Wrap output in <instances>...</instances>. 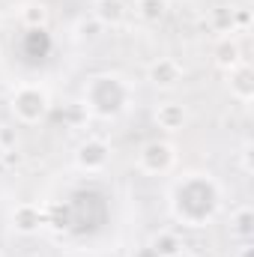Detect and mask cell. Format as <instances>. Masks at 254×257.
<instances>
[{
    "label": "cell",
    "instance_id": "1",
    "mask_svg": "<svg viewBox=\"0 0 254 257\" xmlns=\"http://www.w3.org/2000/svg\"><path fill=\"white\" fill-rule=\"evenodd\" d=\"M221 203H224V192H221L218 180L206 171L183 174L168 192L171 218L183 227H191V230L209 227L218 218Z\"/></svg>",
    "mask_w": 254,
    "mask_h": 257
},
{
    "label": "cell",
    "instance_id": "2",
    "mask_svg": "<svg viewBox=\"0 0 254 257\" xmlns=\"http://www.w3.org/2000/svg\"><path fill=\"white\" fill-rule=\"evenodd\" d=\"M132 102H135V90L117 72L93 75L81 93V108L96 120H120L123 114H129Z\"/></svg>",
    "mask_w": 254,
    "mask_h": 257
},
{
    "label": "cell",
    "instance_id": "3",
    "mask_svg": "<svg viewBox=\"0 0 254 257\" xmlns=\"http://www.w3.org/2000/svg\"><path fill=\"white\" fill-rule=\"evenodd\" d=\"M9 111L15 117V123L21 126H36L48 117L51 111V96L42 84H18L12 90V99H9Z\"/></svg>",
    "mask_w": 254,
    "mask_h": 257
},
{
    "label": "cell",
    "instance_id": "4",
    "mask_svg": "<svg viewBox=\"0 0 254 257\" xmlns=\"http://www.w3.org/2000/svg\"><path fill=\"white\" fill-rule=\"evenodd\" d=\"M177 165V147L171 141H147L138 150V171L147 177H162Z\"/></svg>",
    "mask_w": 254,
    "mask_h": 257
},
{
    "label": "cell",
    "instance_id": "5",
    "mask_svg": "<svg viewBox=\"0 0 254 257\" xmlns=\"http://www.w3.org/2000/svg\"><path fill=\"white\" fill-rule=\"evenodd\" d=\"M111 162V144L105 138H87L75 147V165L84 174H99Z\"/></svg>",
    "mask_w": 254,
    "mask_h": 257
},
{
    "label": "cell",
    "instance_id": "6",
    "mask_svg": "<svg viewBox=\"0 0 254 257\" xmlns=\"http://www.w3.org/2000/svg\"><path fill=\"white\" fill-rule=\"evenodd\" d=\"M9 227H12V233H18V236H36V233L45 227V206H39V203H33V200L18 203V206L9 212Z\"/></svg>",
    "mask_w": 254,
    "mask_h": 257
},
{
    "label": "cell",
    "instance_id": "7",
    "mask_svg": "<svg viewBox=\"0 0 254 257\" xmlns=\"http://www.w3.org/2000/svg\"><path fill=\"white\" fill-rule=\"evenodd\" d=\"M147 81L156 90H177L183 84V66L174 57H156L147 66Z\"/></svg>",
    "mask_w": 254,
    "mask_h": 257
},
{
    "label": "cell",
    "instance_id": "8",
    "mask_svg": "<svg viewBox=\"0 0 254 257\" xmlns=\"http://www.w3.org/2000/svg\"><path fill=\"white\" fill-rule=\"evenodd\" d=\"M227 90L242 105H248L254 99V69L245 60L239 66H233V69H227Z\"/></svg>",
    "mask_w": 254,
    "mask_h": 257
},
{
    "label": "cell",
    "instance_id": "9",
    "mask_svg": "<svg viewBox=\"0 0 254 257\" xmlns=\"http://www.w3.org/2000/svg\"><path fill=\"white\" fill-rule=\"evenodd\" d=\"M126 0H93L90 3V15L102 27H120L126 21Z\"/></svg>",
    "mask_w": 254,
    "mask_h": 257
},
{
    "label": "cell",
    "instance_id": "10",
    "mask_svg": "<svg viewBox=\"0 0 254 257\" xmlns=\"http://www.w3.org/2000/svg\"><path fill=\"white\" fill-rule=\"evenodd\" d=\"M153 120H156V126L165 128V132H180V128L186 126V120H189V111L180 102H162L156 108Z\"/></svg>",
    "mask_w": 254,
    "mask_h": 257
},
{
    "label": "cell",
    "instance_id": "11",
    "mask_svg": "<svg viewBox=\"0 0 254 257\" xmlns=\"http://www.w3.org/2000/svg\"><path fill=\"white\" fill-rule=\"evenodd\" d=\"M212 60L218 69H233V66H239L245 57H242V48H239V42L233 39V36H221L218 42H215V48H212Z\"/></svg>",
    "mask_w": 254,
    "mask_h": 257
},
{
    "label": "cell",
    "instance_id": "12",
    "mask_svg": "<svg viewBox=\"0 0 254 257\" xmlns=\"http://www.w3.org/2000/svg\"><path fill=\"white\" fill-rule=\"evenodd\" d=\"M230 236L239 239V242H251L254 239V209L248 203L236 206L230 212Z\"/></svg>",
    "mask_w": 254,
    "mask_h": 257
},
{
    "label": "cell",
    "instance_id": "13",
    "mask_svg": "<svg viewBox=\"0 0 254 257\" xmlns=\"http://www.w3.org/2000/svg\"><path fill=\"white\" fill-rule=\"evenodd\" d=\"M150 248L159 257H177L180 251H186V242L177 230H159L153 239H150Z\"/></svg>",
    "mask_w": 254,
    "mask_h": 257
},
{
    "label": "cell",
    "instance_id": "14",
    "mask_svg": "<svg viewBox=\"0 0 254 257\" xmlns=\"http://www.w3.org/2000/svg\"><path fill=\"white\" fill-rule=\"evenodd\" d=\"M135 15L147 24H159L168 15V0H135Z\"/></svg>",
    "mask_w": 254,
    "mask_h": 257
},
{
    "label": "cell",
    "instance_id": "15",
    "mask_svg": "<svg viewBox=\"0 0 254 257\" xmlns=\"http://www.w3.org/2000/svg\"><path fill=\"white\" fill-rule=\"evenodd\" d=\"M48 6L45 3H27L24 9H21V24L24 27H30V30H42L45 24H48Z\"/></svg>",
    "mask_w": 254,
    "mask_h": 257
},
{
    "label": "cell",
    "instance_id": "16",
    "mask_svg": "<svg viewBox=\"0 0 254 257\" xmlns=\"http://www.w3.org/2000/svg\"><path fill=\"white\" fill-rule=\"evenodd\" d=\"M209 27H212L215 33H221V36L233 33V15H230V9H224V6L212 9V15H209Z\"/></svg>",
    "mask_w": 254,
    "mask_h": 257
},
{
    "label": "cell",
    "instance_id": "17",
    "mask_svg": "<svg viewBox=\"0 0 254 257\" xmlns=\"http://www.w3.org/2000/svg\"><path fill=\"white\" fill-rule=\"evenodd\" d=\"M105 27L90 15V18H81L78 24H75V33H78V39H84V42H93V39H99V33H102Z\"/></svg>",
    "mask_w": 254,
    "mask_h": 257
},
{
    "label": "cell",
    "instance_id": "18",
    "mask_svg": "<svg viewBox=\"0 0 254 257\" xmlns=\"http://www.w3.org/2000/svg\"><path fill=\"white\" fill-rule=\"evenodd\" d=\"M18 150V128L12 123H0V153Z\"/></svg>",
    "mask_w": 254,
    "mask_h": 257
},
{
    "label": "cell",
    "instance_id": "19",
    "mask_svg": "<svg viewBox=\"0 0 254 257\" xmlns=\"http://www.w3.org/2000/svg\"><path fill=\"white\" fill-rule=\"evenodd\" d=\"M230 15H233V30L248 33V27H251V12H248V9H233Z\"/></svg>",
    "mask_w": 254,
    "mask_h": 257
},
{
    "label": "cell",
    "instance_id": "20",
    "mask_svg": "<svg viewBox=\"0 0 254 257\" xmlns=\"http://www.w3.org/2000/svg\"><path fill=\"white\" fill-rule=\"evenodd\" d=\"M129 257H159V254H156V251L150 248V242H147V245H138V248H132V254H129Z\"/></svg>",
    "mask_w": 254,
    "mask_h": 257
},
{
    "label": "cell",
    "instance_id": "21",
    "mask_svg": "<svg viewBox=\"0 0 254 257\" xmlns=\"http://www.w3.org/2000/svg\"><path fill=\"white\" fill-rule=\"evenodd\" d=\"M236 257H254V245H251V242H239Z\"/></svg>",
    "mask_w": 254,
    "mask_h": 257
},
{
    "label": "cell",
    "instance_id": "22",
    "mask_svg": "<svg viewBox=\"0 0 254 257\" xmlns=\"http://www.w3.org/2000/svg\"><path fill=\"white\" fill-rule=\"evenodd\" d=\"M6 171H9V168H6V162H3V156H0V177H6Z\"/></svg>",
    "mask_w": 254,
    "mask_h": 257
},
{
    "label": "cell",
    "instance_id": "23",
    "mask_svg": "<svg viewBox=\"0 0 254 257\" xmlns=\"http://www.w3.org/2000/svg\"><path fill=\"white\" fill-rule=\"evenodd\" d=\"M177 257H194V254H191V251H180Z\"/></svg>",
    "mask_w": 254,
    "mask_h": 257
}]
</instances>
